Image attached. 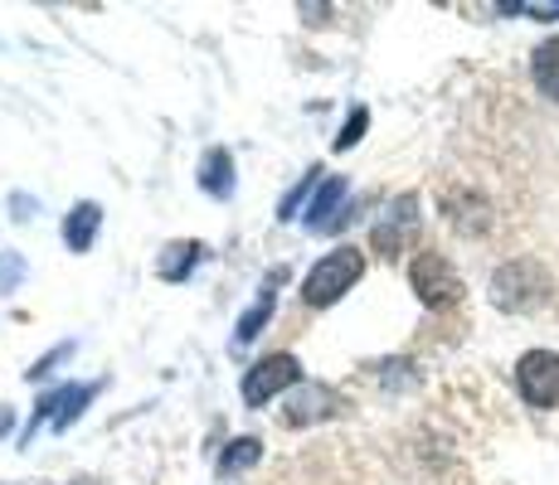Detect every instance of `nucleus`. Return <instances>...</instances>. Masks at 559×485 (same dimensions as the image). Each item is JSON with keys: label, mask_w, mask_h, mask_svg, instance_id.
<instances>
[{"label": "nucleus", "mask_w": 559, "mask_h": 485, "mask_svg": "<svg viewBox=\"0 0 559 485\" xmlns=\"http://www.w3.org/2000/svg\"><path fill=\"white\" fill-rule=\"evenodd\" d=\"M360 277H365V253L360 247H346V243L331 247V253L302 277V306H311V311L336 306V301L346 296Z\"/></svg>", "instance_id": "obj_1"}, {"label": "nucleus", "mask_w": 559, "mask_h": 485, "mask_svg": "<svg viewBox=\"0 0 559 485\" xmlns=\"http://www.w3.org/2000/svg\"><path fill=\"white\" fill-rule=\"evenodd\" d=\"M545 296H550V277H545L540 263H531V257H515V263L491 272V301H497L501 311H535Z\"/></svg>", "instance_id": "obj_2"}, {"label": "nucleus", "mask_w": 559, "mask_h": 485, "mask_svg": "<svg viewBox=\"0 0 559 485\" xmlns=\"http://www.w3.org/2000/svg\"><path fill=\"white\" fill-rule=\"evenodd\" d=\"M408 282H414V296L424 301L428 311H448L462 301V277L453 272V263H448L443 253H433V247L408 263Z\"/></svg>", "instance_id": "obj_3"}, {"label": "nucleus", "mask_w": 559, "mask_h": 485, "mask_svg": "<svg viewBox=\"0 0 559 485\" xmlns=\"http://www.w3.org/2000/svg\"><path fill=\"white\" fill-rule=\"evenodd\" d=\"M297 384H302V360L287 354V350H277V354H263L258 364H249L239 393H243L249 408H263V403H273L283 388H297Z\"/></svg>", "instance_id": "obj_4"}, {"label": "nucleus", "mask_w": 559, "mask_h": 485, "mask_svg": "<svg viewBox=\"0 0 559 485\" xmlns=\"http://www.w3.org/2000/svg\"><path fill=\"white\" fill-rule=\"evenodd\" d=\"M98 388L103 384H63V388H53V393H45V398H39V408L29 413V423H25V433H20V441L29 447V437H35L45 423H53V433H69V427L83 417V408L98 398Z\"/></svg>", "instance_id": "obj_5"}, {"label": "nucleus", "mask_w": 559, "mask_h": 485, "mask_svg": "<svg viewBox=\"0 0 559 485\" xmlns=\"http://www.w3.org/2000/svg\"><path fill=\"white\" fill-rule=\"evenodd\" d=\"M515 388L531 408H559V354L555 350H531L515 364Z\"/></svg>", "instance_id": "obj_6"}, {"label": "nucleus", "mask_w": 559, "mask_h": 485, "mask_svg": "<svg viewBox=\"0 0 559 485\" xmlns=\"http://www.w3.org/2000/svg\"><path fill=\"white\" fill-rule=\"evenodd\" d=\"M414 229H418V194H400V199L390 204V214H384V219L374 223V233H370L374 253L400 257V253H404V243H408V233H414Z\"/></svg>", "instance_id": "obj_7"}, {"label": "nucleus", "mask_w": 559, "mask_h": 485, "mask_svg": "<svg viewBox=\"0 0 559 485\" xmlns=\"http://www.w3.org/2000/svg\"><path fill=\"white\" fill-rule=\"evenodd\" d=\"M195 180H200V190L210 194V199H234V190H239V180H234V156L224 146H210L200 156Z\"/></svg>", "instance_id": "obj_8"}, {"label": "nucleus", "mask_w": 559, "mask_h": 485, "mask_svg": "<svg viewBox=\"0 0 559 485\" xmlns=\"http://www.w3.org/2000/svg\"><path fill=\"white\" fill-rule=\"evenodd\" d=\"M98 229H103V209L93 199H79L69 209V219H63V243H69V253H88Z\"/></svg>", "instance_id": "obj_9"}, {"label": "nucleus", "mask_w": 559, "mask_h": 485, "mask_svg": "<svg viewBox=\"0 0 559 485\" xmlns=\"http://www.w3.org/2000/svg\"><path fill=\"white\" fill-rule=\"evenodd\" d=\"M200 257H204L200 239L166 243V247H160V257H156V277H160V282H186V277L200 267Z\"/></svg>", "instance_id": "obj_10"}, {"label": "nucleus", "mask_w": 559, "mask_h": 485, "mask_svg": "<svg viewBox=\"0 0 559 485\" xmlns=\"http://www.w3.org/2000/svg\"><path fill=\"white\" fill-rule=\"evenodd\" d=\"M346 199V180L341 175H326V185L317 190V199L307 204V229L311 233H336V209Z\"/></svg>", "instance_id": "obj_11"}, {"label": "nucleus", "mask_w": 559, "mask_h": 485, "mask_svg": "<svg viewBox=\"0 0 559 485\" xmlns=\"http://www.w3.org/2000/svg\"><path fill=\"white\" fill-rule=\"evenodd\" d=\"M341 408V398H336V388H326V384H302V393L293 398V413H287V423H321V417H331Z\"/></svg>", "instance_id": "obj_12"}, {"label": "nucleus", "mask_w": 559, "mask_h": 485, "mask_svg": "<svg viewBox=\"0 0 559 485\" xmlns=\"http://www.w3.org/2000/svg\"><path fill=\"white\" fill-rule=\"evenodd\" d=\"M531 78L550 102H559V35L545 39V45L531 53Z\"/></svg>", "instance_id": "obj_13"}, {"label": "nucleus", "mask_w": 559, "mask_h": 485, "mask_svg": "<svg viewBox=\"0 0 559 485\" xmlns=\"http://www.w3.org/2000/svg\"><path fill=\"white\" fill-rule=\"evenodd\" d=\"M263 461V441L258 437H234L229 447L219 451V476H243L249 466Z\"/></svg>", "instance_id": "obj_14"}, {"label": "nucleus", "mask_w": 559, "mask_h": 485, "mask_svg": "<svg viewBox=\"0 0 559 485\" xmlns=\"http://www.w3.org/2000/svg\"><path fill=\"white\" fill-rule=\"evenodd\" d=\"M267 320H273V291H263V296H258L253 306L243 311L239 320H234V344H239V350H243V344H249V340L258 336V330L267 326Z\"/></svg>", "instance_id": "obj_15"}, {"label": "nucleus", "mask_w": 559, "mask_h": 485, "mask_svg": "<svg viewBox=\"0 0 559 485\" xmlns=\"http://www.w3.org/2000/svg\"><path fill=\"white\" fill-rule=\"evenodd\" d=\"M317 175H321V170H317V166H311V170H307V175H302V180H297V185H293V190H287V194H283V199H277V219H283V223H293V219H297V209H302V199H307V194H311V185H317Z\"/></svg>", "instance_id": "obj_16"}, {"label": "nucleus", "mask_w": 559, "mask_h": 485, "mask_svg": "<svg viewBox=\"0 0 559 485\" xmlns=\"http://www.w3.org/2000/svg\"><path fill=\"white\" fill-rule=\"evenodd\" d=\"M365 126H370V107H350V117H346V126L336 132V150H350V146H360V136H365Z\"/></svg>", "instance_id": "obj_17"}, {"label": "nucleus", "mask_w": 559, "mask_h": 485, "mask_svg": "<svg viewBox=\"0 0 559 485\" xmlns=\"http://www.w3.org/2000/svg\"><path fill=\"white\" fill-rule=\"evenodd\" d=\"M501 15H531V20H559V0H555V5H525V0H511V5H501Z\"/></svg>", "instance_id": "obj_18"}, {"label": "nucleus", "mask_w": 559, "mask_h": 485, "mask_svg": "<svg viewBox=\"0 0 559 485\" xmlns=\"http://www.w3.org/2000/svg\"><path fill=\"white\" fill-rule=\"evenodd\" d=\"M69 354H73V344H53V350L45 354V360H35V364H29V369H25V379H45V374L53 369V364H59V360H69Z\"/></svg>", "instance_id": "obj_19"}, {"label": "nucleus", "mask_w": 559, "mask_h": 485, "mask_svg": "<svg viewBox=\"0 0 559 485\" xmlns=\"http://www.w3.org/2000/svg\"><path fill=\"white\" fill-rule=\"evenodd\" d=\"M20 272H25V263H20V253H0V291H10L20 282Z\"/></svg>", "instance_id": "obj_20"}, {"label": "nucleus", "mask_w": 559, "mask_h": 485, "mask_svg": "<svg viewBox=\"0 0 559 485\" xmlns=\"http://www.w3.org/2000/svg\"><path fill=\"white\" fill-rule=\"evenodd\" d=\"M10 423H15V413H10V408H5V403H0V437H5V433H10Z\"/></svg>", "instance_id": "obj_21"}, {"label": "nucleus", "mask_w": 559, "mask_h": 485, "mask_svg": "<svg viewBox=\"0 0 559 485\" xmlns=\"http://www.w3.org/2000/svg\"><path fill=\"white\" fill-rule=\"evenodd\" d=\"M73 485H98V481H93V476H79V481H73Z\"/></svg>", "instance_id": "obj_22"}]
</instances>
